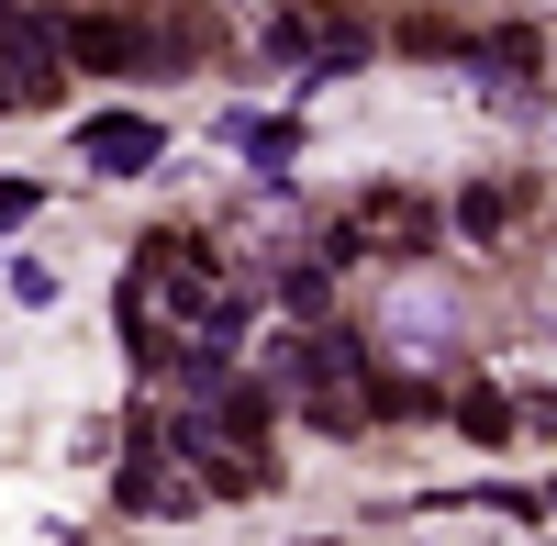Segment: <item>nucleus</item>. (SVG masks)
I'll use <instances>...</instances> for the list:
<instances>
[{"mask_svg":"<svg viewBox=\"0 0 557 546\" xmlns=\"http://www.w3.org/2000/svg\"><path fill=\"white\" fill-rule=\"evenodd\" d=\"M67 67H89V78H178L190 45H157L146 23H123V12H78L67 23Z\"/></svg>","mask_w":557,"mask_h":546,"instance_id":"1","label":"nucleus"},{"mask_svg":"<svg viewBox=\"0 0 557 546\" xmlns=\"http://www.w3.org/2000/svg\"><path fill=\"white\" fill-rule=\"evenodd\" d=\"M134 435H146V446H134V458H123V480H112V502L123 513H201V469L190 458H178V446H157V424H134Z\"/></svg>","mask_w":557,"mask_h":546,"instance_id":"2","label":"nucleus"},{"mask_svg":"<svg viewBox=\"0 0 557 546\" xmlns=\"http://www.w3.org/2000/svg\"><path fill=\"white\" fill-rule=\"evenodd\" d=\"M524 212H535L524 178H469V190L446 201V235H469V246H513V235H524Z\"/></svg>","mask_w":557,"mask_h":546,"instance_id":"3","label":"nucleus"},{"mask_svg":"<svg viewBox=\"0 0 557 546\" xmlns=\"http://www.w3.org/2000/svg\"><path fill=\"white\" fill-rule=\"evenodd\" d=\"M78 157L101 167V178H134V167L168 157V123H157V112H101V123L78 134Z\"/></svg>","mask_w":557,"mask_h":546,"instance_id":"4","label":"nucleus"},{"mask_svg":"<svg viewBox=\"0 0 557 546\" xmlns=\"http://www.w3.org/2000/svg\"><path fill=\"white\" fill-rule=\"evenodd\" d=\"M469 67H480L491 89H524V78L546 67V34H535V23H491V34H469Z\"/></svg>","mask_w":557,"mask_h":546,"instance_id":"5","label":"nucleus"},{"mask_svg":"<svg viewBox=\"0 0 557 546\" xmlns=\"http://www.w3.org/2000/svg\"><path fill=\"white\" fill-rule=\"evenodd\" d=\"M201 413H212L223 435L268 446V413H278V380H212V390H201Z\"/></svg>","mask_w":557,"mask_h":546,"instance_id":"6","label":"nucleus"},{"mask_svg":"<svg viewBox=\"0 0 557 546\" xmlns=\"http://www.w3.org/2000/svg\"><path fill=\"white\" fill-rule=\"evenodd\" d=\"M446 424L469 435V446H513V435H524V413H513V401H502V390H480V380H469V390L446 401Z\"/></svg>","mask_w":557,"mask_h":546,"instance_id":"7","label":"nucleus"},{"mask_svg":"<svg viewBox=\"0 0 557 546\" xmlns=\"http://www.w3.org/2000/svg\"><path fill=\"white\" fill-rule=\"evenodd\" d=\"M424 413H446V401H435V380H401V369H368V424H424Z\"/></svg>","mask_w":557,"mask_h":546,"instance_id":"8","label":"nucleus"},{"mask_svg":"<svg viewBox=\"0 0 557 546\" xmlns=\"http://www.w3.org/2000/svg\"><path fill=\"white\" fill-rule=\"evenodd\" d=\"M278 312L290 324H335V280L323 268H278Z\"/></svg>","mask_w":557,"mask_h":546,"instance_id":"9","label":"nucleus"},{"mask_svg":"<svg viewBox=\"0 0 557 546\" xmlns=\"http://www.w3.org/2000/svg\"><path fill=\"white\" fill-rule=\"evenodd\" d=\"M223 134H235V146H246L257 167H278V157H290V123H278V112H235Z\"/></svg>","mask_w":557,"mask_h":546,"instance_id":"10","label":"nucleus"},{"mask_svg":"<svg viewBox=\"0 0 557 546\" xmlns=\"http://www.w3.org/2000/svg\"><path fill=\"white\" fill-rule=\"evenodd\" d=\"M45 212V190H34V178H0V235H12V223H34Z\"/></svg>","mask_w":557,"mask_h":546,"instance_id":"11","label":"nucleus"},{"mask_svg":"<svg viewBox=\"0 0 557 546\" xmlns=\"http://www.w3.org/2000/svg\"><path fill=\"white\" fill-rule=\"evenodd\" d=\"M546 513H557V480H546Z\"/></svg>","mask_w":557,"mask_h":546,"instance_id":"12","label":"nucleus"}]
</instances>
